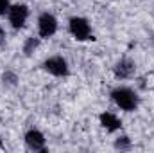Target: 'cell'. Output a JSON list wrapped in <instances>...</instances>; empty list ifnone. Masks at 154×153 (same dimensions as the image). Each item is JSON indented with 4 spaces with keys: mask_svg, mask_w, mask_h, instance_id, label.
<instances>
[{
    "mask_svg": "<svg viewBox=\"0 0 154 153\" xmlns=\"http://www.w3.org/2000/svg\"><path fill=\"white\" fill-rule=\"evenodd\" d=\"M9 7H11V0H0V16H7Z\"/></svg>",
    "mask_w": 154,
    "mask_h": 153,
    "instance_id": "7c38bea8",
    "label": "cell"
},
{
    "mask_svg": "<svg viewBox=\"0 0 154 153\" xmlns=\"http://www.w3.org/2000/svg\"><path fill=\"white\" fill-rule=\"evenodd\" d=\"M109 97L111 101L115 103L116 108H120L122 112H136L138 106H140V96L134 88L131 86H125V85H118L115 86L111 92H109Z\"/></svg>",
    "mask_w": 154,
    "mask_h": 153,
    "instance_id": "6da1fadb",
    "label": "cell"
},
{
    "mask_svg": "<svg viewBox=\"0 0 154 153\" xmlns=\"http://www.w3.org/2000/svg\"><path fill=\"white\" fill-rule=\"evenodd\" d=\"M131 146H133V142L127 135H118L113 141V148L118 151H127V150H131Z\"/></svg>",
    "mask_w": 154,
    "mask_h": 153,
    "instance_id": "30bf717a",
    "label": "cell"
},
{
    "mask_svg": "<svg viewBox=\"0 0 154 153\" xmlns=\"http://www.w3.org/2000/svg\"><path fill=\"white\" fill-rule=\"evenodd\" d=\"M134 74H136V63H134V60H131L127 56L120 58L115 65H113V76L116 79H120V81L131 79Z\"/></svg>",
    "mask_w": 154,
    "mask_h": 153,
    "instance_id": "8992f818",
    "label": "cell"
},
{
    "mask_svg": "<svg viewBox=\"0 0 154 153\" xmlns=\"http://www.w3.org/2000/svg\"><path fill=\"white\" fill-rule=\"evenodd\" d=\"M2 83H4L5 86H16V83H18V74L13 72V70H5V72L2 74Z\"/></svg>",
    "mask_w": 154,
    "mask_h": 153,
    "instance_id": "8fae6325",
    "label": "cell"
},
{
    "mask_svg": "<svg viewBox=\"0 0 154 153\" xmlns=\"http://www.w3.org/2000/svg\"><path fill=\"white\" fill-rule=\"evenodd\" d=\"M5 38H7V34H5V29L2 27V24H0V47L5 43Z\"/></svg>",
    "mask_w": 154,
    "mask_h": 153,
    "instance_id": "4fadbf2b",
    "label": "cell"
},
{
    "mask_svg": "<svg viewBox=\"0 0 154 153\" xmlns=\"http://www.w3.org/2000/svg\"><path fill=\"white\" fill-rule=\"evenodd\" d=\"M39 43H41V38H36V36H29V38H25V41H23V54L29 58V56H32L36 50H38Z\"/></svg>",
    "mask_w": 154,
    "mask_h": 153,
    "instance_id": "9c48e42d",
    "label": "cell"
},
{
    "mask_svg": "<svg viewBox=\"0 0 154 153\" xmlns=\"http://www.w3.org/2000/svg\"><path fill=\"white\" fill-rule=\"evenodd\" d=\"M36 24H38V36L41 40L52 38V36L57 33V27H59L57 18H56L52 13H48V11L39 13L38 22H36Z\"/></svg>",
    "mask_w": 154,
    "mask_h": 153,
    "instance_id": "5b68a950",
    "label": "cell"
},
{
    "mask_svg": "<svg viewBox=\"0 0 154 153\" xmlns=\"http://www.w3.org/2000/svg\"><path fill=\"white\" fill-rule=\"evenodd\" d=\"M29 15H31L29 5L18 2V4H11V7H9V11H7V20H9V24H11V27H13L14 31H22V29L27 25Z\"/></svg>",
    "mask_w": 154,
    "mask_h": 153,
    "instance_id": "277c9868",
    "label": "cell"
},
{
    "mask_svg": "<svg viewBox=\"0 0 154 153\" xmlns=\"http://www.w3.org/2000/svg\"><path fill=\"white\" fill-rule=\"evenodd\" d=\"M68 33L72 34V38L77 41H88L93 40V33H91V24L88 18L84 16H72L68 20Z\"/></svg>",
    "mask_w": 154,
    "mask_h": 153,
    "instance_id": "7a4b0ae2",
    "label": "cell"
},
{
    "mask_svg": "<svg viewBox=\"0 0 154 153\" xmlns=\"http://www.w3.org/2000/svg\"><path fill=\"white\" fill-rule=\"evenodd\" d=\"M41 69L50 74L54 77H68L70 76V67H68V61L66 58L56 54V56H48L47 60H43L41 63Z\"/></svg>",
    "mask_w": 154,
    "mask_h": 153,
    "instance_id": "3957f363",
    "label": "cell"
},
{
    "mask_svg": "<svg viewBox=\"0 0 154 153\" xmlns=\"http://www.w3.org/2000/svg\"><path fill=\"white\" fill-rule=\"evenodd\" d=\"M23 142H25L27 150H31V151H45V146H47V139H45L43 132H39L36 128H31L25 132Z\"/></svg>",
    "mask_w": 154,
    "mask_h": 153,
    "instance_id": "52a82bcc",
    "label": "cell"
},
{
    "mask_svg": "<svg viewBox=\"0 0 154 153\" xmlns=\"http://www.w3.org/2000/svg\"><path fill=\"white\" fill-rule=\"evenodd\" d=\"M99 122H100V126L108 133H116V132L122 130V121L113 112H102V114L99 115Z\"/></svg>",
    "mask_w": 154,
    "mask_h": 153,
    "instance_id": "ba28073f",
    "label": "cell"
}]
</instances>
